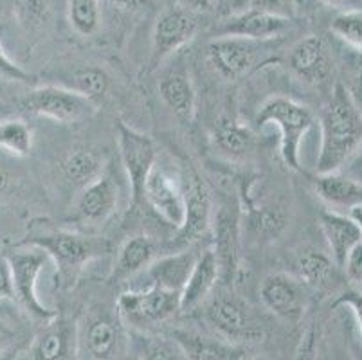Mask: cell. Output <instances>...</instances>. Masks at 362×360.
Returning <instances> with one entry per match:
<instances>
[{"mask_svg": "<svg viewBox=\"0 0 362 360\" xmlns=\"http://www.w3.org/2000/svg\"><path fill=\"white\" fill-rule=\"evenodd\" d=\"M78 352V325L56 315L36 333L29 346L31 360H69Z\"/></svg>", "mask_w": 362, "mask_h": 360, "instance_id": "d6986e66", "label": "cell"}, {"mask_svg": "<svg viewBox=\"0 0 362 360\" xmlns=\"http://www.w3.org/2000/svg\"><path fill=\"white\" fill-rule=\"evenodd\" d=\"M322 2L328 6H334V8H341L342 11H344V9L358 8V6L362 4V0H322Z\"/></svg>", "mask_w": 362, "mask_h": 360, "instance_id": "bcb514c9", "label": "cell"}, {"mask_svg": "<svg viewBox=\"0 0 362 360\" xmlns=\"http://www.w3.org/2000/svg\"><path fill=\"white\" fill-rule=\"evenodd\" d=\"M314 190L322 202L339 213L344 209L350 214L357 207H362V182L341 171L317 175L314 178Z\"/></svg>", "mask_w": 362, "mask_h": 360, "instance_id": "603a6c76", "label": "cell"}, {"mask_svg": "<svg viewBox=\"0 0 362 360\" xmlns=\"http://www.w3.org/2000/svg\"><path fill=\"white\" fill-rule=\"evenodd\" d=\"M16 342V332L13 330V326L9 325L8 321H4L2 317H0V355L15 346Z\"/></svg>", "mask_w": 362, "mask_h": 360, "instance_id": "ee69618b", "label": "cell"}, {"mask_svg": "<svg viewBox=\"0 0 362 360\" xmlns=\"http://www.w3.org/2000/svg\"><path fill=\"white\" fill-rule=\"evenodd\" d=\"M342 64L351 83L362 91V52L342 45Z\"/></svg>", "mask_w": 362, "mask_h": 360, "instance_id": "60d3db41", "label": "cell"}, {"mask_svg": "<svg viewBox=\"0 0 362 360\" xmlns=\"http://www.w3.org/2000/svg\"><path fill=\"white\" fill-rule=\"evenodd\" d=\"M199 20L182 6L166 8L156 20L151 31V67L156 69L164 59L175 54L195 38Z\"/></svg>", "mask_w": 362, "mask_h": 360, "instance_id": "30bf717a", "label": "cell"}, {"mask_svg": "<svg viewBox=\"0 0 362 360\" xmlns=\"http://www.w3.org/2000/svg\"><path fill=\"white\" fill-rule=\"evenodd\" d=\"M143 202L164 222L179 229L186 211V190L175 175L156 164L144 184Z\"/></svg>", "mask_w": 362, "mask_h": 360, "instance_id": "4fadbf2b", "label": "cell"}, {"mask_svg": "<svg viewBox=\"0 0 362 360\" xmlns=\"http://www.w3.org/2000/svg\"><path fill=\"white\" fill-rule=\"evenodd\" d=\"M123 346L119 315L103 306L92 308L78 325V349L90 360H114Z\"/></svg>", "mask_w": 362, "mask_h": 360, "instance_id": "9c48e42d", "label": "cell"}, {"mask_svg": "<svg viewBox=\"0 0 362 360\" xmlns=\"http://www.w3.org/2000/svg\"><path fill=\"white\" fill-rule=\"evenodd\" d=\"M58 85L78 92L87 98L94 105L103 103L110 88V76L107 71L96 65H78L71 71L62 74V81Z\"/></svg>", "mask_w": 362, "mask_h": 360, "instance_id": "f1b7e54d", "label": "cell"}, {"mask_svg": "<svg viewBox=\"0 0 362 360\" xmlns=\"http://www.w3.org/2000/svg\"><path fill=\"white\" fill-rule=\"evenodd\" d=\"M321 146L315 171L335 173L362 146V112L344 83H335L328 101L319 112Z\"/></svg>", "mask_w": 362, "mask_h": 360, "instance_id": "6da1fadb", "label": "cell"}, {"mask_svg": "<svg viewBox=\"0 0 362 360\" xmlns=\"http://www.w3.org/2000/svg\"><path fill=\"white\" fill-rule=\"evenodd\" d=\"M8 301H16L15 283H13V272L8 256L0 254V305Z\"/></svg>", "mask_w": 362, "mask_h": 360, "instance_id": "7bdbcfd3", "label": "cell"}, {"mask_svg": "<svg viewBox=\"0 0 362 360\" xmlns=\"http://www.w3.org/2000/svg\"><path fill=\"white\" fill-rule=\"evenodd\" d=\"M67 15L78 35H96L101 25V0H67Z\"/></svg>", "mask_w": 362, "mask_h": 360, "instance_id": "d6a6232c", "label": "cell"}, {"mask_svg": "<svg viewBox=\"0 0 362 360\" xmlns=\"http://www.w3.org/2000/svg\"><path fill=\"white\" fill-rule=\"evenodd\" d=\"M160 99L179 119L189 123L197 112V92L193 87L192 76L186 67L177 65L164 71L157 83Z\"/></svg>", "mask_w": 362, "mask_h": 360, "instance_id": "44dd1931", "label": "cell"}, {"mask_svg": "<svg viewBox=\"0 0 362 360\" xmlns=\"http://www.w3.org/2000/svg\"><path fill=\"white\" fill-rule=\"evenodd\" d=\"M117 150L121 164L130 184L132 206L137 207L143 202V191L150 171L157 164V148L153 139L130 124L117 123Z\"/></svg>", "mask_w": 362, "mask_h": 360, "instance_id": "ba28073f", "label": "cell"}, {"mask_svg": "<svg viewBox=\"0 0 362 360\" xmlns=\"http://www.w3.org/2000/svg\"><path fill=\"white\" fill-rule=\"evenodd\" d=\"M9 186H11V177H9L8 171L0 170V193L8 191Z\"/></svg>", "mask_w": 362, "mask_h": 360, "instance_id": "7dc6e473", "label": "cell"}, {"mask_svg": "<svg viewBox=\"0 0 362 360\" xmlns=\"http://www.w3.org/2000/svg\"><path fill=\"white\" fill-rule=\"evenodd\" d=\"M139 360H187L175 337L139 332L136 335Z\"/></svg>", "mask_w": 362, "mask_h": 360, "instance_id": "4dcf8cb0", "label": "cell"}, {"mask_svg": "<svg viewBox=\"0 0 362 360\" xmlns=\"http://www.w3.org/2000/svg\"><path fill=\"white\" fill-rule=\"evenodd\" d=\"M107 170L103 155L90 146H76L65 155L62 173L72 186L85 187Z\"/></svg>", "mask_w": 362, "mask_h": 360, "instance_id": "83f0119b", "label": "cell"}, {"mask_svg": "<svg viewBox=\"0 0 362 360\" xmlns=\"http://www.w3.org/2000/svg\"><path fill=\"white\" fill-rule=\"evenodd\" d=\"M16 11L25 24H40L49 11L47 0H16Z\"/></svg>", "mask_w": 362, "mask_h": 360, "instance_id": "8d00e7d4", "label": "cell"}, {"mask_svg": "<svg viewBox=\"0 0 362 360\" xmlns=\"http://www.w3.org/2000/svg\"><path fill=\"white\" fill-rule=\"evenodd\" d=\"M332 308H346L354 317L358 335L362 337V290L348 289L335 297Z\"/></svg>", "mask_w": 362, "mask_h": 360, "instance_id": "d590c367", "label": "cell"}, {"mask_svg": "<svg viewBox=\"0 0 362 360\" xmlns=\"http://www.w3.org/2000/svg\"><path fill=\"white\" fill-rule=\"evenodd\" d=\"M292 18L272 15V13L245 9L243 13L229 16L216 28L215 36H236L267 44L271 40L281 38L288 31Z\"/></svg>", "mask_w": 362, "mask_h": 360, "instance_id": "ac0fdd59", "label": "cell"}, {"mask_svg": "<svg viewBox=\"0 0 362 360\" xmlns=\"http://www.w3.org/2000/svg\"><path fill=\"white\" fill-rule=\"evenodd\" d=\"M314 112L307 105L287 95L269 98L256 115L259 128L276 127L279 130V155L291 170H301V143L314 127Z\"/></svg>", "mask_w": 362, "mask_h": 360, "instance_id": "3957f363", "label": "cell"}, {"mask_svg": "<svg viewBox=\"0 0 362 360\" xmlns=\"http://www.w3.org/2000/svg\"><path fill=\"white\" fill-rule=\"evenodd\" d=\"M319 222H321L322 234L327 238L332 260L341 269L348 252L362 240L361 229L350 214L339 213L334 209L322 211L319 214Z\"/></svg>", "mask_w": 362, "mask_h": 360, "instance_id": "d4e9b609", "label": "cell"}, {"mask_svg": "<svg viewBox=\"0 0 362 360\" xmlns=\"http://www.w3.org/2000/svg\"><path fill=\"white\" fill-rule=\"evenodd\" d=\"M350 216L354 218L355 223L358 226V229H361V234H362V207H357V209H354L350 213Z\"/></svg>", "mask_w": 362, "mask_h": 360, "instance_id": "c3c4849f", "label": "cell"}, {"mask_svg": "<svg viewBox=\"0 0 362 360\" xmlns=\"http://www.w3.org/2000/svg\"><path fill=\"white\" fill-rule=\"evenodd\" d=\"M341 269L344 270V274H346V277L351 283L362 285V240L348 252Z\"/></svg>", "mask_w": 362, "mask_h": 360, "instance_id": "b9f144b4", "label": "cell"}, {"mask_svg": "<svg viewBox=\"0 0 362 360\" xmlns=\"http://www.w3.org/2000/svg\"><path fill=\"white\" fill-rule=\"evenodd\" d=\"M317 342H319L317 326L310 325L307 328V332L303 333L301 341H299L298 348H296L294 359L292 360H317Z\"/></svg>", "mask_w": 362, "mask_h": 360, "instance_id": "ab89813d", "label": "cell"}, {"mask_svg": "<svg viewBox=\"0 0 362 360\" xmlns=\"http://www.w3.org/2000/svg\"><path fill=\"white\" fill-rule=\"evenodd\" d=\"M249 360H271V359H267V356H252V359Z\"/></svg>", "mask_w": 362, "mask_h": 360, "instance_id": "681fc988", "label": "cell"}, {"mask_svg": "<svg viewBox=\"0 0 362 360\" xmlns=\"http://www.w3.org/2000/svg\"><path fill=\"white\" fill-rule=\"evenodd\" d=\"M213 143L216 150L229 158H243L255 148V134L235 119H222L215 128Z\"/></svg>", "mask_w": 362, "mask_h": 360, "instance_id": "f546056e", "label": "cell"}, {"mask_svg": "<svg viewBox=\"0 0 362 360\" xmlns=\"http://www.w3.org/2000/svg\"><path fill=\"white\" fill-rule=\"evenodd\" d=\"M0 78L11 79V81H22V83H28L31 81L33 76L28 71L16 64L15 59L8 54L6 47L0 42Z\"/></svg>", "mask_w": 362, "mask_h": 360, "instance_id": "74e56055", "label": "cell"}, {"mask_svg": "<svg viewBox=\"0 0 362 360\" xmlns=\"http://www.w3.org/2000/svg\"><path fill=\"white\" fill-rule=\"evenodd\" d=\"M249 226L256 238L272 240L287 226V213L281 206H262L251 213Z\"/></svg>", "mask_w": 362, "mask_h": 360, "instance_id": "e575fe53", "label": "cell"}, {"mask_svg": "<svg viewBox=\"0 0 362 360\" xmlns=\"http://www.w3.org/2000/svg\"><path fill=\"white\" fill-rule=\"evenodd\" d=\"M265 44L236 36H215L206 45L207 64L223 79H240L258 65Z\"/></svg>", "mask_w": 362, "mask_h": 360, "instance_id": "8fae6325", "label": "cell"}, {"mask_svg": "<svg viewBox=\"0 0 362 360\" xmlns=\"http://www.w3.org/2000/svg\"><path fill=\"white\" fill-rule=\"evenodd\" d=\"M202 306L204 323L220 341L242 348L265 339V326L236 294L220 292L209 297Z\"/></svg>", "mask_w": 362, "mask_h": 360, "instance_id": "277c9868", "label": "cell"}, {"mask_svg": "<svg viewBox=\"0 0 362 360\" xmlns=\"http://www.w3.org/2000/svg\"><path fill=\"white\" fill-rule=\"evenodd\" d=\"M24 112L38 117L51 119L56 123L72 124L92 117L98 105L88 101L78 92L62 85H44L36 87L22 99Z\"/></svg>", "mask_w": 362, "mask_h": 360, "instance_id": "52a82bcc", "label": "cell"}, {"mask_svg": "<svg viewBox=\"0 0 362 360\" xmlns=\"http://www.w3.org/2000/svg\"><path fill=\"white\" fill-rule=\"evenodd\" d=\"M101 2H107L108 6L116 9H123V11H132V9H137L144 0H101Z\"/></svg>", "mask_w": 362, "mask_h": 360, "instance_id": "f6af8a7d", "label": "cell"}, {"mask_svg": "<svg viewBox=\"0 0 362 360\" xmlns=\"http://www.w3.org/2000/svg\"><path fill=\"white\" fill-rule=\"evenodd\" d=\"M296 277L307 289L322 290L328 289L334 281H337V263L332 260L330 254L317 249H303L296 256Z\"/></svg>", "mask_w": 362, "mask_h": 360, "instance_id": "484cf974", "label": "cell"}, {"mask_svg": "<svg viewBox=\"0 0 362 360\" xmlns=\"http://www.w3.org/2000/svg\"><path fill=\"white\" fill-rule=\"evenodd\" d=\"M35 134L24 119L0 121V150L13 157H28L33 151Z\"/></svg>", "mask_w": 362, "mask_h": 360, "instance_id": "1f68e13d", "label": "cell"}, {"mask_svg": "<svg viewBox=\"0 0 362 360\" xmlns=\"http://www.w3.org/2000/svg\"><path fill=\"white\" fill-rule=\"evenodd\" d=\"M220 281V270L213 249H204L197 257L192 274L180 292V312H193L200 308L213 296Z\"/></svg>", "mask_w": 362, "mask_h": 360, "instance_id": "ffe728a7", "label": "cell"}, {"mask_svg": "<svg viewBox=\"0 0 362 360\" xmlns=\"http://www.w3.org/2000/svg\"><path fill=\"white\" fill-rule=\"evenodd\" d=\"M330 31L346 47L362 52V8L344 9L330 24Z\"/></svg>", "mask_w": 362, "mask_h": 360, "instance_id": "836d02e7", "label": "cell"}, {"mask_svg": "<svg viewBox=\"0 0 362 360\" xmlns=\"http://www.w3.org/2000/svg\"><path fill=\"white\" fill-rule=\"evenodd\" d=\"M119 186L114 175L105 170L103 175L81 187L72 207V220L83 227H100L107 223L117 211Z\"/></svg>", "mask_w": 362, "mask_h": 360, "instance_id": "7c38bea8", "label": "cell"}, {"mask_svg": "<svg viewBox=\"0 0 362 360\" xmlns=\"http://www.w3.org/2000/svg\"><path fill=\"white\" fill-rule=\"evenodd\" d=\"M157 250L159 245L148 234H134L124 240L117 250L114 269L110 272V281H124L128 277L143 272L157 257Z\"/></svg>", "mask_w": 362, "mask_h": 360, "instance_id": "cb8c5ba5", "label": "cell"}, {"mask_svg": "<svg viewBox=\"0 0 362 360\" xmlns=\"http://www.w3.org/2000/svg\"><path fill=\"white\" fill-rule=\"evenodd\" d=\"M9 260L13 272V283H15V297L18 305L24 308L28 315L35 321L49 323L58 313L56 310L49 308L38 296V281L42 272L49 263V256L42 249L31 245H16L11 252L6 254Z\"/></svg>", "mask_w": 362, "mask_h": 360, "instance_id": "5b68a950", "label": "cell"}, {"mask_svg": "<svg viewBox=\"0 0 362 360\" xmlns=\"http://www.w3.org/2000/svg\"><path fill=\"white\" fill-rule=\"evenodd\" d=\"M116 312L123 325L144 332L180 312V294L156 285L143 290H124L117 297Z\"/></svg>", "mask_w": 362, "mask_h": 360, "instance_id": "8992f818", "label": "cell"}, {"mask_svg": "<svg viewBox=\"0 0 362 360\" xmlns=\"http://www.w3.org/2000/svg\"><path fill=\"white\" fill-rule=\"evenodd\" d=\"M287 65L298 78L325 88L334 81V59L327 42L317 35L298 40L287 54Z\"/></svg>", "mask_w": 362, "mask_h": 360, "instance_id": "5bb4252c", "label": "cell"}, {"mask_svg": "<svg viewBox=\"0 0 362 360\" xmlns=\"http://www.w3.org/2000/svg\"><path fill=\"white\" fill-rule=\"evenodd\" d=\"M171 337H175L180 348L186 353L187 360H240L242 348L227 344L215 335L207 337L187 330H173Z\"/></svg>", "mask_w": 362, "mask_h": 360, "instance_id": "4316f807", "label": "cell"}, {"mask_svg": "<svg viewBox=\"0 0 362 360\" xmlns=\"http://www.w3.org/2000/svg\"><path fill=\"white\" fill-rule=\"evenodd\" d=\"M18 245H31L42 249L54 263L56 276L62 285H74L81 270L96 257L108 250V243L101 236L74 233L67 229H45L24 238Z\"/></svg>", "mask_w": 362, "mask_h": 360, "instance_id": "7a4b0ae2", "label": "cell"}, {"mask_svg": "<svg viewBox=\"0 0 362 360\" xmlns=\"http://www.w3.org/2000/svg\"><path fill=\"white\" fill-rule=\"evenodd\" d=\"M259 299L279 319L298 321L307 308V286L291 274H271L259 285Z\"/></svg>", "mask_w": 362, "mask_h": 360, "instance_id": "e0dca14e", "label": "cell"}, {"mask_svg": "<svg viewBox=\"0 0 362 360\" xmlns=\"http://www.w3.org/2000/svg\"><path fill=\"white\" fill-rule=\"evenodd\" d=\"M213 226V204L211 194L206 182L200 177H193L186 190V211L184 220L177 231L171 249H192L200 238L207 234Z\"/></svg>", "mask_w": 362, "mask_h": 360, "instance_id": "9a60e30c", "label": "cell"}, {"mask_svg": "<svg viewBox=\"0 0 362 360\" xmlns=\"http://www.w3.org/2000/svg\"><path fill=\"white\" fill-rule=\"evenodd\" d=\"M213 252L220 270V281L235 285L240 270V214L235 206H222L213 214Z\"/></svg>", "mask_w": 362, "mask_h": 360, "instance_id": "2e32d148", "label": "cell"}, {"mask_svg": "<svg viewBox=\"0 0 362 360\" xmlns=\"http://www.w3.org/2000/svg\"><path fill=\"white\" fill-rule=\"evenodd\" d=\"M249 9L272 13V15L292 18L296 11V0H247Z\"/></svg>", "mask_w": 362, "mask_h": 360, "instance_id": "f35d334b", "label": "cell"}, {"mask_svg": "<svg viewBox=\"0 0 362 360\" xmlns=\"http://www.w3.org/2000/svg\"><path fill=\"white\" fill-rule=\"evenodd\" d=\"M199 254L200 252H195L192 249H186L156 257L146 269L150 285L180 294L193 267H195Z\"/></svg>", "mask_w": 362, "mask_h": 360, "instance_id": "7402d4cb", "label": "cell"}]
</instances>
